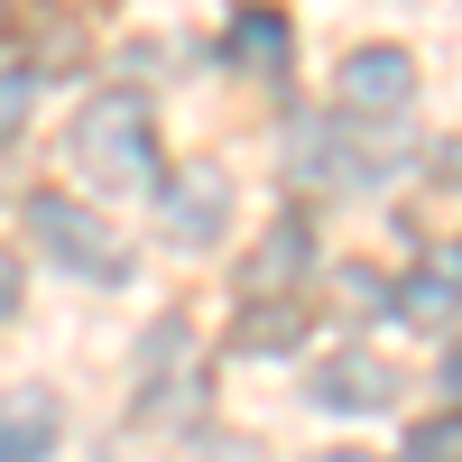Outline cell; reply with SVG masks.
Returning <instances> with one entry per match:
<instances>
[{
	"mask_svg": "<svg viewBox=\"0 0 462 462\" xmlns=\"http://www.w3.org/2000/svg\"><path fill=\"white\" fill-rule=\"evenodd\" d=\"M158 213H167V231H176L185 250H213V241H222V213H231V176H222V167H185V176H167Z\"/></svg>",
	"mask_w": 462,
	"mask_h": 462,
	"instance_id": "277c9868",
	"label": "cell"
},
{
	"mask_svg": "<svg viewBox=\"0 0 462 462\" xmlns=\"http://www.w3.org/2000/svg\"><path fill=\"white\" fill-rule=\"evenodd\" d=\"M444 389H453V398H462V342H453V361H444Z\"/></svg>",
	"mask_w": 462,
	"mask_h": 462,
	"instance_id": "2e32d148",
	"label": "cell"
},
{
	"mask_svg": "<svg viewBox=\"0 0 462 462\" xmlns=\"http://www.w3.org/2000/svg\"><path fill=\"white\" fill-rule=\"evenodd\" d=\"M398 315L407 324H453V305H462V250H444V259H426L416 278H398Z\"/></svg>",
	"mask_w": 462,
	"mask_h": 462,
	"instance_id": "52a82bcc",
	"label": "cell"
},
{
	"mask_svg": "<svg viewBox=\"0 0 462 462\" xmlns=\"http://www.w3.org/2000/svg\"><path fill=\"white\" fill-rule=\"evenodd\" d=\"M65 148H74V176H84L93 195H121V185L158 176V121H148L139 93H93Z\"/></svg>",
	"mask_w": 462,
	"mask_h": 462,
	"instance_id": "6da1fadb",
	"label": "cell"
},
{
	"mask_svg": "<svg viewBox=\"0 0 462 462\" xmlns=\"http://www.w3.org/2000/svg\"><path fill=\"white\" fill-rule=\"evenodd\" d=\"M305 250H315V213H287V222L259 241L250 287H259V296H287V287H296V268H305Z\"/></svg>",
	"mask_w": 462,
	"mask_h": 462,
	"instance_id": "ba28073f",
	"label": "cell"
},
{
	"mask_svg": "<svg viewBox=\"0 0 462 462\" xmlns=\"http://www.w3.org/2000/svg\"><path fill=\"white\" fill-rule=\"evenodd\" d=\"M28 231L74 268V278H130V241H121L102 213L65 204V195H28Z\"/></svg>",
	"mask_w": 462,
	"mask_h": 462,
	"instance_id": "7a4b0ae2",
	"label": "cell"
},
{
	"mask_svg": "<svg viewBox=\"0 0 462 462\" xmlns=\"http://www.w3.org/2000/svg\"><path fill=\"white\" fill-rule=\"evenodd\" d=\"M389 398H398V370L379 361V352H333V361H315V407L361 416V407H389Z\"/></svg>",
	"mask_w": 462,
	"mask_h": 462,
	"instance_id": "5b68a950",
	"label": "cell"
},
{
	"mask_svg": "<svg viewBox=\"0 0 462 462\" xmlns=\"http://www.w3.org/2000/svg\"><path fill=\"white\" fill-rule=\"evenodd\" d=\"M435 176H444V185H462V148H435Z\"/></svg>",
	"mask_w": 462,
	"mask_h": 462,
	"instance_id": "9a60e30c",
	"label": "cell"
},
{
	"mask_svg": "<svg viewBox=\"0 0 462 462\" xmlns=\"http://www.w3.org/2000/svg\"><path fill=\"white\" fill-rule=\"evenodd\" d=\"M231 342L241 352H296L305 342V305H287V296H259L241 324H231Z\"/></svg>",
	"mask_w": 462,
	"mask_h": 462,
	"instance_id": "30bf717a",
	"label": "cell"
},
{
	"mask_svg": "<svg viewBox=\"0 0 462 462\" xmlns=\"http://www.w3.org/2000/svg\"><path fill=\"white\" fill-rule=\"evenodd\" d=\"M0 315H19V259L0 250Z\"/></svg>",
	"mask_w": 462,
	"mask_h": 462,
	"instance_id": "5bb4252c",
	"label": "cell"
},
{
	"mask_svg": "<svg viewBox=\"0 0 462 462\" xmlns=\"http://www.w3.org/2000/svg\"><path fill=\"white\" fill-rule=\"evenodd\" d=\"M222 56L250 65V74H278V65H287V19H278V10H241V19L222 28Z\"/></svg>",
	"mask_w": 462,
	"mask_h": 462,
	"instance_id": "9c48e42d",
	"label": "cell"
},
{
	"mask_svg": "<svg viewBox=\"0 0 462 462\" xmlns=\"http://www.w3.org/2000/svg\"><path fill=\"white\" fill-rule=\"evenodd\" d=\"M56 435H65L56 389H10V398H0V462H47Z\"/></svg>",
	"mask_w": 462,
	"mask_h": 462,
	"instance_id": "8992f818",
	"label": "cell"
},
{
	"mask_svg": "<svg viewBox=\"0 0 462 462\" xmlns=\"http://www.w3.org/2000/svg\"><path fill=\"white\" fill-rule=\"evenodd\" d=\"M333 93H342V111H361V121H389V111L416 102V56L407 47H361V56H342Z\"/></svg>",
	"mask_w": 462,
	"mask_h": 462,
	"instance_id": "3957f363",
	"label": "cell"
},
{
	"mask_svg": "<svg viewBox=\"0 0 462 462\" xmlns=\"http://www.w3.org/2000/svg\"><path fill=\"white\" fill-rule=\"evenodd\" d=\"M416 462H462V416H435V426H416V444H407Z\"/></svg>",
	"mask_w": 462,
	"mask_h": 462,
	"instance_id": "8fae6325",
	"label": "cell"
},
{
	"mask_svg": "<svg viewBox=\"0 0 462 462\" xmlns=\"http://www.w3.org/2000/svg\"><path fill=\"white\" fill-rule=\"evenodd\" d=\"M333 287H342V315H379V305H389V287H379L370 268H342Z\"/></svg>",
	"mask_w": 462,
	"mask_h": 462,
	"instance_id": "7c38bea8",
	"label": "cell"
},
{
	"mask_svg": "<svg viewBox=\"0 0 462 462\" xmlns=\"http://www.w3.org/2000/svg\"><path fill=\"white\" fill-rule=\"evenodd\" d=\"M19 121H28V74L0 65V139H19Z\"/></svg>",
	"mask_w": 462,
	"mask_h": 462,
	"instance_id": "4fadbf2b",
	"label": "cell"
},
{
	"mask_svg": "<svg viewBox=\"0 0 462 462\" xmlns=\"http://www.w3.org/2000/svg\"><path fill=\"white\" fill-rule=\"evenodd\" d=\"M315 462H379V453H352V444H342V453H315Z\"/></svg>",
	"mask_w": 462,
	"mask_h": 462,
	"instance_id": "e0dca14e",
	"label": "cell"
}]
</instances>
